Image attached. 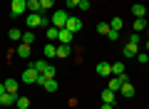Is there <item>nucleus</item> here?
I'll return each mask as SVG.
<instances>
[{
	"mask_svg": "<svg viewBox=\"0 0 149 109\" xmlns=\"http://www.w3.org/2000/svg\"><path fill=\"white\" fill-rule=\"evenodd\" d=\"M25 22H27V30H37V27H45L50 20L42 12H30V15H25Z\"/></svg>",
	"mask_w": 149,
	"mask_h": 109,
	"instance_id": "f257e3e1",
	"label": "nucleus"
},
{
	"mask_svg": "<svg viewBox=\"0 0 149 109\" xmlns=\"http://www.w3.org/2000/svg\"><path fill=\"white\" fill-rule=\"evenodd\" d=\"M67 12H65V10H55L52 12V15H50V22H52V27H57V30H62V27L65 25H67Z\"/></svg>",
	"mask_w": 149,
	"mask_h": 109,
	"instance_id": "f03ea898",
	"label": "nucleus"
},
{
	"mask_svg": "<svg viewBox=\"0 0 149 109\" xmlns=\"http://www.w3.org/2000/svg\"><path fill=\"white\" fill-rule=\"evenodd\" d=\"M10 10H13V17L15 15H25L27 12V0H13Z\"/></svg>",
	"mask_w": 149,
	"mask_h": 109,
	"instance_id": "7ed1b4c3",
	"label": "nucleus"
},
{
	"mask_svg": "<svg viewBox=\"0 0 149 109\" xmlns=\"http://www.w3.org/2000/svg\"><path fill=\"white\" fill-rule=\"evenodd\" d=\"M72 37H74V32H70L67 27H62V30L57 32V40H60V45H72Z\"/></svg>",
	"mask_w": 149,
	"mask_h": 109,
	"instance_id": "20e7f679",
	"label": "nucleus"
},
{
	"mask_svg": "<svg viewBox=\"0 0 149 109\" xmlns=\"http://www.w3.org/2000/svg\"><path fill=\"white\" fill-rule=\"evenodd\" d=\"M65 27H67L70 32H80V30H82V20H80V17H74V15H70Z\"/></svg>",
	"mask_w": 149,
	"mask_h": 109,
	"instance_id": "39448f33",
	"label": "nucleus"
},
{
	"mask_svg": "<svg viewBox=\"0 0 149 109\" xmlns=\"http://www.w3.org/2000/svg\"><path fill=\"white\" fill-rule=\"evenodd\" d=\"M37 77H40V72H35L32 67H27L25 72H22V82H25V84H35Z\"/></svg>",
	"mask_w": 149,
	"mask_h": 109,
	"instance_id": "423d86ee",
	"label": "nucleus"
},
{
	"mask_svg": "<svg viewBox=\"0 0 149 109\" xmlns=\"http://www.w3.org/2000/svg\"><path fill=\"white\" fill-rule=\"evenodd\" d=\"M97 74L100 77H112V65L109 62H97Z\"/></svg>",
	"mask_w": 149,
	"mask_h": 109,
	"instance_id": "0eeeda50",
	"label": "nucleus"
},
{
	"mask_svg": "<svg viewBox=\"0 0 149 109\" xmlns=\"http://www.w3.org/2000/svg\"><path fill=\"white\" fill-rule=\"evenodd\" d=\"M30 67H32V69H35V72H40V74H42V72H45V69H47V67H50V65H47V60H45V57H42V60H32V62H30Z\"/></svg>",
	"mask_w": 149,
	"mask_h": 109,
	"instance_id": "6e6552de",
	"label": "nucleus"
},
{
	"mask_svg": "<svg viewBox=\"0 0 149 109\" xmlns=\"http://www.w3.org/2000/svg\"><path fill=\"white\" fill-rule=\"evenodd\" d=\"M30 50H32V45H25V42H20V45H17V57L30 60Z\"/></svg>",
	"mask_w": 149,
	"mask_h": 109,
	"instance_id": "1a4fd4ad",
	"label": "nucleus"
},
{
	"mask_svg": "<svg viewBox=\"0 0 149 109\" xmlns=\"http://www.w3.org/2000/svg\"><path fill=\"white\" fill-rule=\"evenodd\" d=\"M15 99H17V94H10V92L0 94V104H3V107H13V104H15Z\"/></svg>",
	"mask_w": 149,
	"mask_h": 109,
	"instance_id": "9d476101",
	"label": "nucleus"
},
{
	"mask_svg": "<svg viewBox=\"0 0 149 109\" xmlns=\"http://www.w3.org/2000/svg\"><path fill=\"white\" fill-rule=\"evenodd\" d=\"M137 47H139V45L127 42V45H124V50H122V55H124V57H137Z\"/></svg>",
	"mask_w": 149,
	"mask_h": 109,
	"instance_id": "9b49d317",
	"label": "nucleus"
},
{
	"mask_svg": "<svg viewBox=\"0 0 149 109\" xmlns=\"http://www.w3.org/2000/svg\"><path fill=\"white\" fill-rule=\"evenodd\" d=\"M42 55H45V60H52L55 55H57V47H55L52 42H47V45H45V50H42Z\"/></svg>",
	"mask_w": 149,
	"mask_h": 109,
	"instance_id": "f8f14e48",
	"label": "nucleus"
},
{
	"mask_svg": "<svg viewBox=\"0 0 149 109\" xmlns=\"http://www.w3.org/2000/svg\"><path fill=\"white\" fill-rule=\"evenodd\" d=\"M132 15L134 17H144V15H147V8H144L142 3H134V5H132Z\"/></svg>",
	"mask_w": 149,
	"mask_h": 109,
	"instance_id": "ddd939ff",
	"label": "nucleus"
},
{
	"mask_svg": "<svg viewBox=\"0 0 149 109\" xmlns=\"http://www.w3.org/2000/svg\"><path fill=\"white\" fill-rule=\"evenodd\" d=\"M8 37H10L13 42H22V30H17V27H13V30H8Z\"/></svg>",
	"mask_w": 149,
	"mask_h": 109,
	"instance_id": "4468645a",
	"label": "nucleus"
},
{
	"mask_svg": "<svg viewBox=\"0 0 149 109\" xmlns=\"http://www.w3.org/2000/svg\"><path fill=\"white\" fill-rule=\"evenodd\" d=\"M122 25H124V22H122V17H117V15H114V17L109 20V30H114V32H119V30H122Z\"/></svg>",
	"mask_w": 149,
	"mask_h": 109,
	"instance_id": "2eb2a0df",
	"label": "nucleus"
},
{
	"mask_svg": "<svg viewBox=\"0 0 149 109\" xmlns=\"http://www.w3.org/2000/svg\"><path fill=\"white\" fill-rule=\"evenodd\" d=\"M70 52H72V45H60L55 57H70Z\"/></svg>",
	"mask_w": 149,
	"mask_h": 109,
	"instance_id": "dca6fc26",
	"label": "nucleus"
},
{
	"mask_svg": "<svg viewBox=\"0 0 149 109\" xmlns=\"http://www.w3.org/2000/svg\"><path fill=\"white\" fill-rule=\"evenodd\" d=\"M42 87L47 89V92H57V89H60V84H57V79H45V82H42Z\"/></svg>",
	"mask_w": 149,
	"mask_h": 109,
	"instance_id": "f3484780",
	"label": "nucleus"
},
{
	"mask_svg": "<svg viewBox=\"0 0 149 109\" xmlns=\"http://www.w3.org/2000/svg\"><path fill=\"white\" fill-rule=\"evenodd\" d=\"M119 92H122L124 97H132V94H134V87L129 84V79H127V82H122V87H119Z\"/></svg>",
	"mask_w": 149,
	"mask_h": 109,
	"instance_id": "a211bd4d",
	"label": "nucleus"
},
{
	"mask_svg": "<svg viewBox=\"0 0 149 109\" xmlns=\"http://www.w3.org/2000/svg\"><path fill=\"white\" fill-rule=\"evenodd\" d=\"M119 87H122V79L119 77H112L109 84H107V89H112V92H119Z\"/></svg>",
	"mask_w": 149,
	"mask_h": 109,
	"instance_id": "6ab92c4d",
	"label": "nucleus"
},
{
	"mask_svg": "<svg viewBox=\"0 0 149 109\" xmlns=\"http://www.w3.org/2000/svg\"><path fill=\"white\" fill-rule=\"evenodd\" d=\"M114 94H117V92H112V89H104V92H102V102L114 104Z\"/></svg>",
	"mask_w": 149,
	"mask_h": 109,
	"instance_id": "aec40b11",
	"label": "nucleus"
},
{
	"mask_svg": "<svg viewBox=\"0 0 149 109\" xmlns=\"http://www.w3.org/2000/svg\"><path fill=\"white\" fill-rule=\"evenodd\" d=\"M147 30V20H144V17H137V20H134V32H144Z\"/></svg>",
	"mask_w": 149,
	"mask_h": 109,
	"instance_id": "412c9836",
	"label": "nucleus"
},
{
	"mask_svg": "<svg viewBox=\"0 0 149 109\" xmlns=\"http://www.w3.org/2000/svg\"><path fill=\"white\" fill-rule=\"evenodd\" d=\"M3 82H5V89L10 94H17V82H15V79H3Z\"/></svg>",
	"mask_w": 149,
	"mask_h": 109,
	"instance_id": "4be33fe9",
	"label": "nucleus"
},
{
	"mask_svg": "<svg viewBox=\"0 0 149 109\" xmlns=\"http://www.w3.org/2000/svg\"><path fill=\"white\" fill-rule=\"evenodd\" d=\"M15 107L17 109H30V99H27V97H17L15 99Z\"/></svg>",
	"mask_w": 149,
	"mask_h": 109,
	"instance_id": "5701e85b",
	"label": "nucleus"
},
{
	"mask_svg": "<svg viewBox=\"0 0 149 109\" xmlns=\"http://www.w3.org/2000/svg\"><path fill=\"white\" fill-rule=\"evenodd\" d=\"M27 10H30V12H42L40 0H27Z\"/></svg>",
	"mask_w": 149,
	"mask_h": 109,
	"instance_id": "b1692460",
	"label": "nucleus"
},
{
	"mask_svg": "<svg viewBox=\"0 0 149 109\" xmlns=\"http://www.w3.org/2000/svg\"><path fill=\"white\" fill-rule=\"evenodd\" d=\"M22 42H25V45H32V42H35V30L22 32Z\"/></svg>",
	"mask_w": 149,
	"mask_h": 109,
	"instance_id": "393cba45",
	"label": "nucleus"
},
{
	"mask_svg": "<svg viewBox=\"0 0 149 109\" xmlns=\"http://www.w3.org/2000/svg\"><path fill=\"white\" fill-rule=\"evenodd\" d=\"M112 74H124V62H112Z\"/></svg>",
	"mask_w": 149,
	"mask_h": 109,
	"instance_id": "a878e982",
	"label": "nucleus"
},
{
	"mask_svg": "<svg viewBox=\"0 0 149 109\" xmlns=\"http://www.w3.org/2000/svg\"><path fill=\"white\" fill-rule=\"evenodd\" d=\"M57 27H47V32H45V37H47V42H55V40H57Z\"/></svg>",
	"mask_w": 149,
	"mask_h": 109,
	"instance_id": "bb28decb",
	"label": "nucleus"
},
{
	"mask_svg": "<svg viewBox=\"0 0 149 109\" xmlns=\"http://www.w3.org/2000/svg\"><path fill=\"white\" fill-rule=\"evenodd\" d=\"M97 32H100V35H109V22H100V25H97Z\"/></svg>",
	"mask_w": 149,
	"mask_h": 109,
	"instance_id": "cd10ccee",
	"label": "nucleus"
},
{
	"mask_svg": "<svg viewBox=\"0 0 149 109\" xmlns=\"http://www.w3.org/2000/svg\"><path fill=\"white\" fill-rule=\"evenodd\" d=\"M52 0H40V8H42V12H47V10H52Z\"/></svg>",
	"mask_w": 149,
	"mask_h": 109,
	"instance_id": "c85d7f7f",
	"label": "nucleus"
},
{
	"mask_svg": "<svg viewBox=\"0 0 149 109\" xmlns=\"http://www.w3.org/2000/svg\"><path fill=\"white\" fill-rule=\"evenodd\" d=\"M55 74H57V72H55V67H47V69L42 72V77H45V79H55Z\"/></svg>",
	"mask_w": 149,
	"mask_h": 109,
	"instance_id": "c756f323",
	"label": "nucleus"
},
{
	"mask_svg": "<svg viewBox=\"0 0 149 109\" xmlns=\"http://www.w3.org/2000/svg\"><path fill=\"white\" fill-rule=\"evenodd\" d=\"M139 40H142V37H139V32H132L127 42H132V45H139Z\"/></svg>",
	"mask_w": 149,
	"mask_h": 109,
	"instance_id": "7c9ffc66",
	"label": "nucleus"
},
{
	"mask_svg": "<svg viewBox=\"0 0 149 109\" xmlns=\"http://www.w3.org/2000/svg\"><path fill=\"white\" fill-rule=\"evenodd\" d=\"M65 3H67V8H80L82 0H65Z\"/></svg>",
	"mask_w": 149,
	"mask_h": 109,
	"instance_id": "2f4dec72",
	"label": "nucleus"
},
{
	"mask_svg": "<svg viewBox=\"0 0 149 109\" xmlns=\"http://www.w3.org/2000/svg\"><path fill=\"white\" fill-rule=\"evenodd\" d=\"M107 37H109L112 42H117V40H119V32H114V30H109V35H107Z\"/></svg>",
	"mask_w": 149,
	"mask_h": 109,
	"instance_id": "473e14b6",
	"label": "nucleus"
},
{
	"mask_svg": "<svg viewBox=\"0 0 149 109\" xmlns=\"http://www.w3.org/2000/svg\"><path fill=\"white\" fill-rule=\"evenodd\" d=\"M147 57H149V52H147V55H139V52H137V62H142V65H147Z\"/></svg>",
	"mask_w": 149,
	"mask_h": 109,
	"instance_id": "72a5a7b5",
	"label": "nucleus"
},
{
	"mask_svg": "<svg viewBox=\"0 0 149 109\" xmlns=\"http://www.w3.org/2000/svg\"><path fill=\"white\" fill-rule=\"evenodd\" d=\"M80 10H90V0H82V3H80Z\"/></svg>",
	"mask_w": 149,
	"mask_h": 109,
	"instance_id": "f704fd0d",
	"label": "nucleus"
},
{
	"mask_svg": "<svg viewBox=\"0 0 149 109\" xmlns=\"http://www.w3.org/2000/svg\"><path fill=\"white\" fill-rule=\"evenodd\" d=\"M100 109H114V104H107V102H102V107Z\"/></svg>",
	"mask_w": 149,
	"mask_h": 109,
	"instance_id": "c9c22d12",
	"label": "nucleus"
},
{
	"mask_svg": "<svg viewBox=\"0 0 149 109\" xmlns=\"http://www.w3.org/2000/svg\"><path fill=\"white\" fill-rule=\"evenodd\" d=\"M8 89H5V82H0V94H5Z\"/></svg>",
	"mask_w": 149,
	"mask_h": 109,
	"instance_id": "e433bc0d",
	"label": "nucleus"
},
{
	"mask_svg": "<svg viewBox=\"0 0 149 109\" xmlns=\"http://www.w3.org/2000/svg\"><path fill=\"white\" fill-rule=\"evenodd\" d=\"M147 52H149V40H147Z\"/></svg>",
	"mask_w": 149,
	"mask_h": 109,
	"instance_id": "4c0bfd02",
	"label": "nucleus"
},
{
	"mask_svg": "<svg viewBox=\"0 0 149 109\" xmlns=\"http://www.w3.org/2000/svg\"><path fill=\"white\" fill-rule=\"evenodd\" d=\"M147 35H149V27H147Z\"/></svg>",
	"mask_w": 149,
	"mask_h": 109,
	"instance_id": "58836bf2",
	"label": "nucleus"
},
{
	"mask_svg": "<svg viewBox=\"0 0 149 109\" xmlns=\"http://www.w3.org/2000/svg\"><path fill=\"white\" fill-rule=\"evenodd\" d=\"M147 65H149V57H147Z\"/></svg>",
	"mask_w": 149,
	"mask_h": 109,
	"instance_id": "ea45409f",
	"label": "nucleus"
}]
</instances>
